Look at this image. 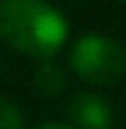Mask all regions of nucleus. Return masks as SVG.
Returning <instances> with one entry per match:
<instances>
[{
    "label": "nucleus",
    "mask_w": 126,
    "mask_h": 129,
    "mask_svg": "<svg viewBox=\"0 0 126 129\" xmlns=\"http://www.w3.org/2000/svg\"><path fill=\"white\" fill-rule=\"evenodd\" d=\"M36 129H71L69 124H60V121H47V124H41V126H36Z\"/></svg>",
    "instance_id": "6"
},
{
    "label": "nucleus",
    "mask_w": 126,
    "mask_h": 129,
    "mask_svg": "<svg viewBox=\"0 0 126 129\" xmlns=\"http://www.w3.org/2000/svg\"><path fill=\"white\" fill-rule=\"evenodd\" d=\"M69 66L88 85H115L126 74V50L107 33H85L69 52Z\"/></svg>",
    "instance_id": "2"
},
{
    "label": "nucleus",
    "mask_w": 126,
    "mask_h": 129,
    "mask_svg": "<svg viewBox=\"0 0 126 129\" xmlns=\"http://www.w3.org/2000/svg\"><path fill=\"white\" fill-rule=\"evenodd\" d=\"M33 85L38 93L44 96H58L63 93V88L69 85V77H66V69L60 63H55L52 58H44L36 69H33Z\"/></svg>",
    "instance_id": "4"
},
{
    "label": "nucleus",
    "mask_w": 126,
    "mask_h": 129,
    "mask_svg": "<svg viewBox=\"0 0 126 129\" xmlns=\"http://www.w3.org/2000/svg\"><path fill=\"white\" fill-rule=\"evenodd\" d=\"M69 126L71 129H110L112 107L99 93H74L69 99Z\"/></svg>",
    "instance_id": "3"
},
{
    "label": "nucleus",
    "mask_w": 126,
    "mask_h": 129,
    "mask_svg": "<svg viewBox=\"0 0 126 129\" xmlns=\"http://www.w3.org/2000/svg\"><path fill=\"white\" fill-rule=\"evenodd\" d=\"M0 129H25V115L19 104L0 96Z\"/></svg>",
    "instance_id": "5"
},
{
    "label": "nucleus",
    "mask_w": 126,
    "mask_h": 129,
    "mask_svg": "<svg viewBox=\"0 0 126 129\" xmlns=\"http://www.w3.org/2000/svg\"><path fill=\"white\" fill-rule=\"evenodd\" d=\"M69 39V22L47 0H0V41L27 58H52Z\"/></svg>",
    "instance_id": "1"
}]
</instances>
